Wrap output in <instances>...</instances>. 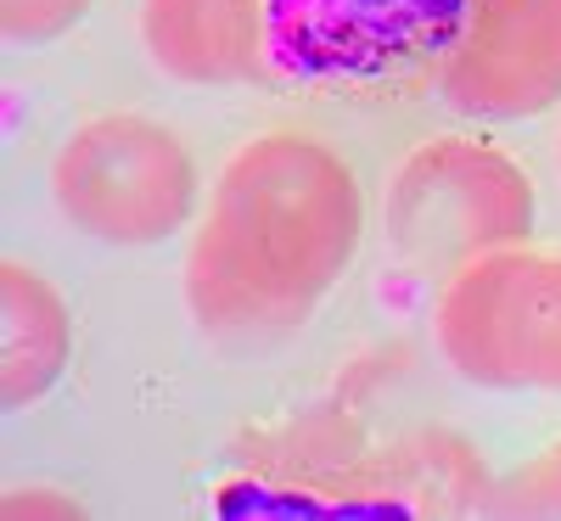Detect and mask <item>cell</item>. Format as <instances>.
<instances>
[{
    "instance_id": "obj_1",
    "label": "cell",
    "mask_w": 561,
    "mask_h": 521,
    "mask_svg": "<svg viewBox=\"0 0 561 521\" xmlns=\"http://www.w3.org/2000/svg\"><path fill=\"white\" fill-rule=\"evenodd\" d=\"M359 180L314 135L270 129L225 163L185 253V309L225 348L280 343L359 247Z\"/></svg>"
},
{
    "instance_id": "obj_2",
    "label": "cell",
    "mask_w": 561,
    "mask_h": 521,
    "mask_svg": "<svg viewBox=\"0 0 561 521\" xmlns=\"http://www.w3.org/2000/svg\"><path fill=\"white\" fill-rule=\"evenodd\" d=\"M534 185L500 147L438 135L415 147L388 185V242L421 275H460L534 235Z\"/></svg>"
},
{
    "instance_id": "obj_3",
    "label": "cell",
    "mask_w": 561,
    "mask_h": 521,
    "mask_svg": "<svg viewBox=\"0 0 561 521\" xmlns=\"http://www.w3.org/2000/svg\"><path fill=\"white\" fill-rule=\"evenodd\" d=\"M57 213L107 247H158L197 208V158L185 140L140 113L79 124L51 163Z\"/></svg>"
},
{
    "instance_id": "obj_4",
    "label": "cell",
    "mask_w": 561,
    "mask_h": 521,
    "mask_svg": "<svg viewBox=\"0 0 561 521\" xmlns=\"http://www.w3.org/2000/svg\"><path fill=\"white\" fill-rule=\"evenodd\" d=\"M438 348L489 393H561V253L500 247L438 292Z\"/></svg>"
},
{
    "instance_id": "obj_5",
    "label": "cell",
    "mask_w": 561,
    "mask_h": 521,
    "mask_svg": "<svg viewBox=\"0 0 561 521\" xmlns=\"http://www.w3.org/2000/svg\"><path fill=\"white\" fill-rule=\"evenodd\" d=\"M438 96L483 124L539 118L561 102V0H460Z\"/></svg>"
},
{
    "instance_id": "obj_6",
    "label": "cell",
    "mask_w": 561,
    "mask_h": 521,
    "mask_svg": "<svg viewBox=\"0 0 561 521\" xmlns=\"http://www.w3.org/2000/svg\"><path fill=\"white\" fill-rule=\"evenodd\" d=\"M140 45L180 84H242L264 57L259 0H140Z\"/></svg>"
},
{
    "instance_id": "obj_7",
    "label": "cell",
    "mask_w": 561,
    "mask_h": 521,
    "mask_svg": "<svg viewBox=\"0 0 561 521\" xmlns=\"http://www.w3.org/2000/svg\"><path fill=\"white\" fill-rule=\"evenodd\" d=\"M73 354L62 292L28 264H0V409H28L57 387Z\"/></svg>"
},
{
    "instance_id": "obj_8",
    "label": "cell",
    "mask_w": 561,
    "mask_h": 521,
    "mask_svg": "<svg viewBox=\"0 0 561 521\" xmlns=\"http://www.w3.org/2000/svg\"><path fill=\"white\" fill-rule=\"evenodd\" d=\"M489 477L478 454L466 449L460 438L427 432V438H410L377 460H365V477H359V499H388L404 505L415 516H466V510H483L489 499Z\"/></svg>"
},
{
    "instance_id": "obj_9",
    "label": "cell",
    "mask_w": 561,
    "mask_h": 521,
    "mask_svg": "<svg viewBox=\"0 0 561 521\" xmlns=\"http://www.w3.org/2000/svg\"><path fill=\"white\" fill-rule=\"evenodd\" d=\"M489 516H561V443L545 449L539 460H523L517 471L489 488L483 499Z\"/></svg>"
},
{
    "instance_id": "obj_10",
    "label": "cell",
    "mask_w": 561,
    "mask_h": 521,
    "mask_svg": "<svg viewBox=\"0 0 561 521\" xmlns=\"http://www.w3.org/2000/svg\"><path fill=\"white\" fill-rule=\"evenodd\" d=\"M84 12H90V0H0V39L7 45H51Z\"/></svg>"
},
{
    "instance_id": "obj_11",
    "label": "cell",
    "mask_w": 561,
    "mask_h": 521,
    "mask_svg": "<svg viewBox=\"0 0 561 521\" xmlns=\"http://www.w3.org/2000/svg\"><path fill=\"white\" fill-rule=\"evenodd\" d=\"M23 494H28V488H23ZM23 494H7V499H0V510H7V516H39V510H45V516H79L68 499H23Z\"/></svg>"
}]
</instances>
